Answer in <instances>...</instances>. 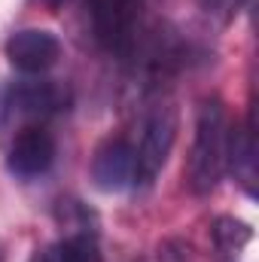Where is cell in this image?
<instances>
[{
    "instance_id": "cell-10",
    "label": "cell",
    "mask_w": 259,
    "mask_h": 262,
    "mask_svg": "<svg viewBox=\"0 0 259 262\" xmlns=\"http://www.w3.org/2000/svg\"><path fill=\"white\" fill-rule=\"evenodd\" d=\"M195 3H198V9H201L210 21L229 25V21L238 15V9H241L244 0H195Z\"/></svg>"
},
{
    "instance_id": "cell-1",
    "label": "cell",
    "mask_w": 259,
    "mask_h": 262,
    "mask_svg": "<svg viewBox=\"0 0 259 262\" xmlns=\"http://www.w3.org/2000/svg\"><path fill=\"white\" fill-rule=\"evenodd\" d=\"M229 134H232V122L226 104L217 95L201 98L195 110L192 152L186 168V186L192 195H210L220 186L229 162Z\"/></svg>"
},
{
    "instance_id": "cell-6",
    "label": "cell",
    "mask_w": 259,
    "mask_h": 262,
    "mask_svg": "<svg viewBox=\"0 0 259 262\" xmlns=\"http://www.w3.org/2000/svg\"><path fill=\"white\" fill-rule=\"evenodd\" d=\"M61 58V40L46 28H18L6 40V61L25 76H43Z\"/></svg>"
},
{
    "instance_id": "cell-9",
    "label": "cell",
    "mask_w": 259,
    "mask_h": 262,
    "mask_svg": "<svg viewBox=\"0 0 259 262\" xmlns=\"http://www.w3.org/2000/svg\"><path fill=\"white\" fill-rule=\"evenodd\" d=\"M210 241H213L217 262H241L244 259V250L253 241V229L244 220L223 213V216H217L210 223Z\"/></svg>"
},
{
    "instance_id": "cell-2",
    "label": "cell",
    "mask_w": 259,
    "mask_h": 262,
    "mask_svg": "<svg viewBox=\"0 0 259 262\" xmlns=\"http://www.w3.org/2000/svg\"><path fill=\"white\" fill-rule=\"evenodd\" d=\"M70 107V89L55 79H21L12 82L0 98V134L9 140L15 131L46 125Z\"/></svg>"
},
{
    "instance_id": "cell-3",
    "label": "cell",
    "mask_w": 259,
    "mask_h": 262,
    "mask_svg": "<svg viewBox=\"0 0 259 262\" xmlns=\"http://www.w3.org/2000/svg\"><path fill=\"white\" fill-rule=\"evenodd\" d=\"M146 0H85V15L95 43L116 55L131 58L140 40V15Z\"/></svg>"
},
{
    "instance_id": "cell-7",
    "label": "cell",
    "mask_w": 259,
    "mask_h": 262,
    "mask_svg": "<svg viewBox=\"0 0 259 262\" xmlns=\"http://www.w3.org/2000/svg\"><path fill=\"white\" fill-rule=\"evenodd\" d=\"M92 183L95 189L116 195L134 186V146L125 137H107L92 152Z\"/></svg>"
},
{
    "instance_id": "cell-5",
    "label": "cell",
    "mask_w": 259,
    "mask_h": 262,
    "mask_svg": "<svg viewBox=\"0 0 259 262\" xmlns=\"http://www.w3.org/2000/svg\"><path fill=\"white\" fill-rule=\"evenodd\" d=\"M55 137L46 125H31V128L15 131L6 143V168L9 174L21 177V180H34L43 177L52 162H55Z\"/></svg>"
},
{
    "instance_id": "cell-4",
    "label": "cell",
    "mask_w": 259,
    "mask_h": 262,
    "mask_svg": "<svg viewBox=\"0 0 259 262\" xmlns=\"http://www.w3.org/2000/svg\"><path fill=\"white\" fill-rule=\"evenodd\" d=\"M177 107L171 101H159L149 107L146 119H143V134H140V146L134 149V186L149 189L159 174L165 171L174 140H177Z\"/></svg>"
},
{
    "instance_id": "cell-11",
    "label": "cell",
    "mask_w": 259,
    "mask_h": 262,
    "mask_svg": "<svg viewBox=\"0 0 259 262\" xmlns=\"http://www.w3.org/2000/svg\"><path fill=\"white\" fill-rule=\"evenodd\" d=\"M31 262H55V259H52V247H43V250H37V253L31 256Z\"/></svg>"
},
{
    "instance_id": "cell-8",
    "label": "cell",
    "mask_w": 259,
    "mask_h": 262,
    "mask_svg": "<svg viewBox=\"0 0 259 262\" xmlns=\"http://www.w3.org/2000/svg\"><path fill=\"white\" fill-rule=\"evenodd\" d=\"M226 171H232L235 183L247 192L250 198H256V177H259V156H256V125L253 116L244 125H232L229 134V162Z\"/></svg>"
}]
</instances>
